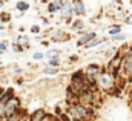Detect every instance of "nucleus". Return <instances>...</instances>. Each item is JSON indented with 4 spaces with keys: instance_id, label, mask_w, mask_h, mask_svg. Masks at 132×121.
Segmentation results:
<instances>
[{
    "instance_id": "obj_1",
    "label": "nucleus",
    "mask_w": 132,
    "mask_h": 121,
    "mask_svg": "<svg viewBox=\"0 0 132 121\" xmlns=\"http://www.w3.org/2000/svg\"><path fill=\"white\" fill-rule=\"evenodd\" d=\"M69 88H71V91L74 92V95H75L77 98H78L81 93H85L86 91L91 89V84H89L88 80H86L85 71H75V72L71 75Z\"/></svg>"
},
{
    "instance_id": "obj_2",
    "label": "nucleus",
    "mask_w": 132,
    "mask_h": 121,
    "mask_svg": "<svg viewBox=\"0 0 132 121\" xmlns=\"http://www.w3.org/2000/svg\"><path fill=\"white\" fill-rule=\"evenodd\" d=\"M68 115L71 117L72 121H89L91 115H92V110L91 107L81 104V103H71L68 104Z\"/></svg>"
},
{
    "instance_id": "obj_3",
    "label": "nucleus",
    "mask_w": 132,
    "mask_h": 121,
    "mask_svg": "<svg viewBox=\"0 0 132 121\" xmlns=\"http://www.w3.org/2000/svg\"><path fill=\"white\" fill-rule=\"evenodd\" d=\"M117 78L118 77H115L114 74H111L109 71H106V67H103L98 80H97V88H98L100 91L111 92L112 89H115V86H117Z\"/></svg>"
},
{
    "instance_id": "obj_4",
    "label": "nucleus",
    "mask_w": 132,
    "mask_h": 121,
    "mask_svg": "<svg viewBox=\"0 0 132 121\" xmlns=\"http://www.w3.org/2000/svg\"><path fill=\"white\" fill-rule=\"evenodd\" d=\"M83 71H85V75H86L88 83L91 84V89H98L97 88V80H98L100 74L103 71V66L98 64V63H89Z\"/></svg>"
},
{
    "instance_id": "obj_5",
    "label": "nucleus",
    "mask_w": 132,
    "mask_h": 121,
    "mask_svg": "<svg viewBox=\"0 0 132 121\" xmlns=\"http://www.w3.org/2000/svg\"><path fill=\"white\" fill-rule=\"evenodd\" d=\"M20 98L19 97H12L11 100H8L6 101V104H5V109H3V117H5V120L8 118V117H11L12 114H15L19 109H20Z\"/></svg>"
},
{
    "instance_id": "obj_6",
    "label": "nucleus",
    "mask_w": 132,
    "mask_h": 121,
    "mask_svg": "<svg viewBox=\"0 0 132 121\" xmlns=\"http://www.w3.org/2000/svg\"><path fill=\"white\" fill-rule=\"evenodd\" d=\"M59 12H60V17L65 20L66 23H72V15H75V14H74L72 2L71 0H65L63 2V6H62V9Z\"/></svg>"
},
{
    "instance_id": "obj_7",
    "label": "nucleus",
    "mask_w": 132,
    "mask_h": 121,
    "mask_svg": "<svg viewBox=\"0 0 132 121\" xmlns=\"http://www.w3.org/2000/svg\"><path fill=\"white\" fill-rule=\"evenodd\" d=\"M94 38H97V32H94V31L85 32V34H81V35L78 37L77 46H85V45H88V43H89L91 40H94Z\"/></svg>"
},
{
    "instance_id": "obj_8",
    "label": "nucleus",
    "mask_w": 132,
    "mask_h": 121,
    "mask_svg": "<svg viewBox=\"0 0 132 121\" xmlns=\"http://www.w3.org/2000/svg\"><path fill=\"white\" fill-rule=\"evenodd\" d=\"M72 9L77 17H83L86 14V6H85L83 0H72Z\"/></svg>"
},
{
    "instance_id": "obj_9",
    "label": "nucleus",
    "mask_w": 132,
    "mask_h": 121,
    "mask_svg": "<svg viewBox=\"0 0 132 121\" xmlns=\"http://www.w3.org/2000/svg\"><path fill=\"white\" fill-rule=\"evenodd\" d=\"M106 41H108V38H106V37H103V38H98V37H97V38L91 40L88 45H85L83 48H85V49H94V48H97V46L103 45V43H106Z\"/></svg>"
},
{
    "instance_id": "obj_10",
    "label": "nucleus",
    "mask_w": 132,
    "mask_h": 121,
    "mask_svg": "<svg viewBox=\"0 0 132 121\" xmlns=\"http://www.w3.org/2000/svg\"><path fill=\"white\" fill-rule=\"evenodd\" d=\"M66 40H69V35L66 32H63V31H55L54 35L51 37V41H54V43H57V41H66Z\"/></svg>"
},
{
    "instance_id": "obj_11",
    "label": "nucleus",
    "mask_w": 132,
    "mask_h": 121,
    "mask_svg": "<svg viewBox=\"0 0 132 121\" xmlns=\"http://www.w3.org/2000/svg\"><path fill=\"white\" fill-rule=\"evenodd\" d=\"M45 115H46V112L43 110V109H37V110H34L32 114L29 115V121H42L45 118Z\"/></svg>"
},
{
    "instance_id": "obj_12",
    "label": "nucleus",
    "mask_w": 132,
    "mask_h": 121,
    "mask_svg": "<svg viewBox=\"0 0 132 121\" xmlns=\"http://www.w3.org/2000/svg\"><path fill=\"white\" fill-rule=\"evenodd\" d=\"M85 20L83 19H77V20H72V23H71V28L72 31H85Z\"/></svg>"
},
{
    "instance_id": "obj_13",
    "label": "nucleus",
    "mask_w": 132,
    "mask_h": 121,
    "mask_svg": "<svg viewBox=\"0 0 132 121\" xmlns=\"http://www.w3.org/2000/svg\"><path fill=\"white\" fill-rule=\"evenodd\" d=\"M118 51H120V48H117V46H111V48H108L103 54H104V57H106L108 60H111V58H112V57H114Z\"/></svg>"
},
{
    "instance_id": "obj_14",
    "label": "nucleus",
    "mask_w": 132,
    "mask_h": 121,
    "mask_svg": "<svg viewBox=\"0 0 132 121\" xmlns=\"http://www.w3.org/2000/svg\"><path fill=\"white\" fill-rule=\"evenodd\" d=\"M15 8H17L20 12H26V11L29 9V3H28L26 0H19V2L15 3Z\"/></svg>"
},
{
    "instance_id": "obj_15",
    "label": "nucleus",
    "mask_w": 132,
    "mask_h": 121,
    "mask_svg": "<svg viewBox=\"0 0 132 121\" xmlns=\"http://www.w3.org/2000/svg\"><path fill=\"white\" fill-rule=\"evenodd\" d=\"M60 55H62V51L60 49H49L45 54V57H48V58H60Z\"/></svg>"
},
{
    "instance_id": "obj_16",
    "label": "nucleus",
    "mask_w": 132,
    "mask_h": 121,
    "mask_svg": "<svg viewBox=\"0 0 132 121\" xmlns=\"http://www.w3.org/2000/svg\"><path fill=\"white\" fill-rule=\"evenodd\" d=\"M17 43H19V45H22L25 49H29V46H31V45H29L28 37H25V35H19V37H17Z\"/></svg>"
},
{
    "instance_id": "obj_17",
    "label": "nucleus",
    "mask_w": 132,
    "mask_h": 121,
    "mask_svg": "<svg viewBox=\"0 0 132 121\" xmlns=\"http://www.w3.org/2000/svg\"><path fill=\"white\" fill-rule=\"evenodd\" d=\"M59 69H60V67H52V66H46V67H43L42 74H45V75H55V74L59 72Z\"/></svg>"
},
{
    "instance_id": "obj_18",
    "label": "nucleus",
    "mask_w": 132,
    "mask_h": 121,
    "mask_svg": "<svg viewBox=\"0 0 132 121\" xmlns=\"http://www.w3.org/2000/svg\"><path fill=\"white\" fill-rule=\"evenodd\" d=\"M126 34L125 32H120V34H117V35H112L111 37V40L114 41V43H118V41H126Z\"/></svg>"
},
{
    "instance_id": "obj_19",
    "label": "nucleus",
    "mask_w": 132,
    "mask_h": 121,
    "mask_svg": "<svg viewBox=\"0 0 132 121\" xmlns=\"http://www.w3.org/2000/svg\"><path fill=\"white\" fill-rule=\"evenodd\" d=\"M11 19H12L11 12H6V11L0 12V22H2V23H9V22H11Z\"/></svg>"
},
{
    "instance_id": "obj_20",
    "label": "nucleus",
    "mask_w": 132,
    "mask_h": 121,
    "mask_svg": "<svg viewBox=\"0 0 132 121\" xmlns=\"http://www.w3.org/2000/svg\"><path fill=\"white\" fill-rule=\"evenodd\" d=\"M108 32H109L111 37H112V35H117V34H120V32H123V31H121V25H114V26H111Z\"/></svg>"
},
{
    "instance_id": "obj_21",
    "label": "nucleus",
    "mask_w": 132,
    "mask_h": 121,
    "mask_svg": "<svg viewBox=\"0 0 132 121\" xmlns=\"http://www.w3.org/2000/svg\"><path fill=\"white\" fill-rule=\"evenodd\" d=\"M48 66H52V67H60V58H48Z\"/></svg>"
},
{
    "instance_id": "obj_22",
    "label": "nucleus",
    "mask_w": 132,
    "mask_h": 121,
    "mask_svg": "<svg viewBox=\"0 0 132 121\" xmlns=\"http://www.w3.org/2000/svg\"><path fill=\"white\" fill-rule=\"evenodd\" d=\"M11 48H12V51H14V52H17V54H19V52H23V51H25V48H23L22 45H19L17 41H14V43L11 45Z\"/></svg>"
},
{
    "instance_id": "obj_23",
    "label": "nucleus",
    "mask_w": 132,
    "mask_h": 121,
    "mask_svg": "<svg viewBox=\"0 0 132 121\" xmlns=\"http://www.w3.org/2000/svg\"><path fill=\"white\" fill-rule=\"evenodd\" d=\"M32 58H34V60H37V61H40V60H43V58H45V54H43V52H34Z\"/></svg>"
},
{
    "instance_id": "obj_24",
    "label": "nucleus",
    "mask_w": 132,
    "mask_h": 121,
    "mask_svg": "<svg viewBox=\"0 0 132 121\" xmlns=\"http://www.w3.org/2000/svg\"><path fill=\"white\" fill-rule=\"evenodd\" d=\"M8 49V43L6 41H0V54H5Z\"/></svg>"
},
{
    "instance_id": "obj_25",
    "label": "nucleus",
    "mask_w": 132,
    "mask_h": 121,
    "mask_svg": "<svg viewBox=\"0 0 132 121\" xmlns=\"http://www.w3.org/2000/svg\"><path fill=\"white\" fill-rule=\"evenodd\" d=\"M31 32H32V34H38V32H40V26H38V25L31 26Z\"/></svg>"
},
{
    "instance_id": "obj_26",
    "label": "nucleus",
    "mask_w": 132,
    "mask_h": 121,
    "mask_svg": "<svg viewBox=\"0 0 132 121\" xmlns=\"http://www.w3.org/2000/svg\"><path fill=\"white\" fill-rule=\"evenodd\" d=\"M125 22H126L128 25H131V26H132V12H131V14H128V15H126V19H125Z\"/></svg>"
},
{
    "instance_id": "obj_27",
    "label": "nucleus",
    "mask_w": 132,
    "mask_h": 121,
    "mask_svg": "<svg viewBox=\"0 0 132 121\" xmlns=\"http://www.w3.org/2000/svg\"><path fill=\"white\" fill-rule=\"evenodd\" d=\"M77 60H78V55H71L69 57V63H75Z\"/></svg>"
},
{
    "instance_id": "obj_28",
    "label": "nucleus",
    "mask_w": 132,
    "mask_h": 121,
    "mask_svg": "<svg viewBox=\"0 0 132 121\" xmlns=\"http://www.w3.org/2000/svg\"><path fill=\"white\" fill-rule=\"evenodd\" d=\"M129 101H131V104H132V86H131V89H129Z\"/></svg>"
},
{
    "instance_id": "obj_29",
    "label": "nucleus",
    "mask_w": 132,
    "mask_h": 121,
    "mask_svg": "<svg viewBox=\"0 0 132 121\" xmlns=\"http://www.w3.org/2000/svg\"><path fill=\"white\" fill-rule=\"evenodd\" d=\"M42 45H43V46H48V45H49V41H48V40H43V41H42Z\"/></svg>"
},
{
    "instance_id": "obj_30",
    "label": "nucleus",
    "mask_w": 132,
    "mask_h": 121,
    "mask_svg": "<svg viewBox=\"0 0 132 121\" xmlns=\"http://www.w3.org/2000/svg\"><path fill=\"white\" fill-rule=\"evenodd\" d=\"M5 29V23H0V31H3Z\"/></svg>"
},
{
    "instance_id": "obj_31",
    "label": "nucleus",
    "mask_w": 132,
    "mask_h": 121,
    "mask_svg": "<svg viewBox=\"0 0 132 121\" xmlns=\"http://www.w3.org/2000/svg\"><path fill=\"white\" fill-rule=\"evenodd\" d=\"M3 92H5V89H3V88H2V86H0V97H2V95H3Z\"/></svg>"
},
{
    "instance_id": "obj_32",
    "label": "nucleus",
    "mask_w": 132,
    "mask_h": 121,
    "mask_svg": "<svg viewBox=\"0 0 132 121\" xmlns=\"http://www.w3.org/2000/svg\"><path fill=\"white\" fill-rule=\"evenodd\" d=\"M3 5H5V0H0V8H2Z\"/></svg>"
},
{
    "instance_id": "obj_33",
    "label": "nucleus",
    "mask_w": 132,
    "mask_h": 121,
    "mask_svg": "<svg viewBox=\"0 0 132 121\" xmlns=\"http://www.w3.org/2000/svg\"><path fill=\"white\" fill-rule=\"evenodd\" d=\"M42 2H43V3H46V5H48V3H49V2H52V0H42Z\"/></svg>"
},
{
    "instance_id": "obj_34",
    "label": "nucleus",
    "mask_w": 132,
    "mask_h": 121,
    "mask_svg": "<svg viewBox=\"0 0 132 121\" xmlns=\"http://www.w3.org/2000/svg\"><path fill=\"white\" fill-rule=\"evenodd\" d=\"M22 121H29V120H28V118H25V120H22Z\"/></svg>"
},
{
    "instance_id": "obj_35",
    "label": "nucleus",
    "mask_w": 132,
    "mask_h": 121,
    "mask_svg": "<svg viewBox=\"0 0 132 121\" xmlns=\"http://www.w3.org/2000/svg\"><path fill=\"white\" fill-rule=\"evenodd\" d=\"M131 6H132V0H131Z\"/></svg>"
},
{
    "instance_id": "obj_36",
    "label": "nucleus",
    "mask_w": 132,
    "mask_h": 121,
    "mask_svg": "<svg viewBox=\"0 0 132 121\" xmlns=\"http://www.w3.org/2000/svg\"><path fill=\"white\" fill-rule=\"evenodd\" d=\"M63 2H65V0H63Z\"/></svg>"
}]
</instances>
